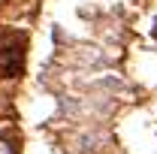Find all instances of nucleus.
Here are the masks:
<instances>
[{
    "label": "nucleus",
    "instance_id": "f257e3e1",
    "mask_svg": "<svg viewBox=\"0 0 157 154\" xmlns=\"http://www.w3.org/2000/svg\"><path fill=\"white\" fill-rule=\"evenodd\" d=\"M0 154H15V148H12V142L0 139Z\"/></svg>",
    "mask_w": 157,
    "mask_h": 154
}]
</instances>
